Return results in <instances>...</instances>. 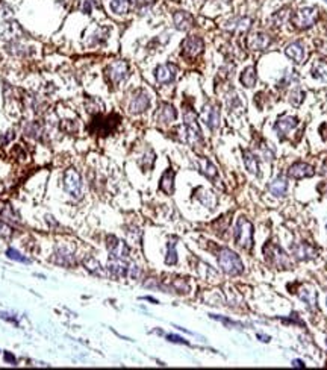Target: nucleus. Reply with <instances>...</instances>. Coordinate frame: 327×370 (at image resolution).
Masks as SVG:
<instances>
[{"instance_id": "nucleus-2", "label": "nucleus", "mask_w": 327, "mask_h": 370, "mask_svg": "<svg viewBox=\"0 0 327 370\" xmlns=\"http://www.w3.org/2000/svg\"><path fill=\"white\" fill-rule=\"evenodd\" d=\"M218 266L221 267L226 275L230 276H238L241 273H244V264L240 258V255H237L230 249H221L218 254Z\"/></svg>"}, {"instance_id": "nucleus-5", "label": "nucleus", "mask_w": 327, "mask_h": 370, "mask_svg": "<svg viewBox=\"0 0 327 370\" xmlns=\"http://www.w3.org/2000/svg\"><path fill=\"white\" fill-rule=\"evenodd\" d=\"M64 187L73 199L82 197V178L74 168H69L64 175Z\"/></svg>"}, {"instance_id": "nucleus-31", "label": "nucleus", "mask_w": 327, "mask_h": 370, "mask_svg": "<svg viewBox=\"0 0 327 370\" xmlns=\"http://www.w3.org/2000/svg\"><path fill=\"white\" fill-rule=\"evenodd\" d=\"M303 99H305V92L302 90H294L290 94V102L293 107H298V105L303 102Z\"/></svg>"}, {"instance_id": "nucleus-3", "label": "nucleus", "mask_w": 327, "mask_h": 370, "mask_svg": "<svg viewBox=\"0 0 327 370\" xmlns=\"http://www.w3.org/2000/svg\"><path fill=\"white\" fill-rule=\"evenodd\" d=\"M264 255H265V261L274 269H291L293 267V262H291L290 257L285 254V250L273 241H267V244L264 246Z\"/></svg>"}, {"instance_id": "nucleus-8", "label": "nucleus", "mask_w": 327, "mask_h": 370, "mask_svg": "<svg viewBox=\"0 0 327 370\" xmlns=\"http://www.w3.org/2000/svg\"><path fill=\"white\" fill-rule=\"evenodd\" d=\"M150 107V97L144 90H138L135 94L130 99L129 103V112L132 114H141Z\"/></svg>"}, {"instance_id": "nucleus-45", "label": "nucleus", "mask_w": 327, "mask_h": 370, "mask_svg": "<svg viewBox=\"0 0 327 370\" xmlns=\"http://www.w3.org/2000/svg\"><path fill=\"white\" fill-rule=\"evenodd\" d=\"M326 229H327V223H326Z\"/></svg>"}, {"instance_id": "nucleus-18", "label": "nucleus", "mask_w": 327, "mask_h": 370, "mask_svg": "<svg viewBox=\"0 0 327 370\" xmlns=\"http://www.w3.org/2000/svg\"><path fill=\"white\" fill-rule=\"evenodd\" d=\"M271 37L264 34V32H258L255 35L250 37V39H248V47H250L252 50H265L270 44H271Z\"/></svg>"}, {"instance_id": "nucleus-16", "label": "nucleus", "mask_w": 327, "mask_h": 370, "mask_svg": "<svg viewBox=\"0 0 327 370\" xmlns=\"http://www.w3.org/2000/svg\"><path fill=\"white\" fill-rule=\"evenodd\" d=\"M203 118L205 123L207 125L209 129L215 130L220 126V110L215 105H207L203 110Z\"/></svg>"}, {"instance_id": "nucleus-4", "label": "nucleus", "mask_w": 327, "mask_h": 370, "mask_svg": "<svg viewBox=\"0 0 327 370\" xmlns=\"http://www.w3.org/2000/svg\"><path fill=\"white\" fill-rule=\"evenodd\" d=\"M293 24L298 29H308L312 28L318 20V9L315 6H305L300 8L293 16Z\"/></svg>"}, {"instance_id": "nucleus-34", "label": "nucleus", "mask_w": 327, "mask_h": 370, "mask_svg": "<svg viewBox=\"0 0 327 370\" xmlns=\"http://www.w3.org/2000/svg\"><path fill=\"white\" fill-rule=\"evenodd\" d=\"M26 134L28 135H31V137H35V138H38V135L41 134V128H40V125H36V123H31L28 128H26Z\"/></svg>"}, {"instance_id": "nucleus-33", "label": "nucleus", "mask_w": 327, "mask_h": 370, "mask_svg": "<svg viewBox=\"0 0 327 370\" xmlns=\"http://www.w3.org/2000/svg\"><path fill=\"white\" fill-rule=\"evenodd\" d=\"M155 153L152 152V150H149L146 155L142 156V161H141V166H142V168H146V170H150L152 167H153V164H155Z\"/></svg>"}, {"instance_id": "nucleus-11", "label": "nucleus", "mask_w": 327, "mask_h": 370, "mask_svg": "<svg viewBox=\"0 0 327 370\" xmlns=\"http://www.w3.org/2000/svg\"><path fill=\"white\" fill-rule=\"evenodd\" d=\"M297 125H298V118L297 117L285 115V117L279 118V120L276 122V125H274V130H276L277 137L283 140L294 128H297Z\"/></svg>"}, {"instance_id": "nucleus-35", "label": "nucleus", "mask_w": 327, "mask_h": 370, "mask_svg": "<svg viewBox=\"0 0 327 370\" xmlns=\"http://www.w3.org/2000/svg\"><path fill=\"white\" fill-rule=\"evenodd\" d=\"M6 255H8L11 259L21 261V262H29V259H28V258H24L20 252H17L16 249H8V250H6Z\"/></svg>"}, {"instance_id": "nucleus-28", "label": "nucleus", "mask_w": 327, "mask_h": 370, "mask_svg": "<svg viewBox=\"0 0 327 370\" xmlns=\"http://www.w3.org/2000/svg\"><path fill=\"white\" fill-rule=\"evenodd\" d=\"M199 191H200L202 194H197V199H199V201H200L205 206L214 208V206H215V204H217L215 196H214L211 191H206V190H203V188H199Z\"/></svg>"}, {"instance_id": "nucleus-14", "label": "nucleus", "mask_w": 327, "mask_h": 370, "mask_svg": "<svg viewBox=\"0 0 327 370\" xmlns=\"http://www.w3.org/2000/svg\"><path fill=\"white\" fill-rule=\"evenodd\" d=\"M176 117H177V112L173 105L170 103H161L158 107V111L155 114V118L158 123H172L176 120Z\"/></svg>"}, {"instance_id": "nucleus-32", "label": "nucleus", "mask_w": 327, "mask_h": 370, "mask_svg": "<svg viewBox=\"0 0 327 370\" xmlns=\"http://www.w3.org/2000/svg\"><path fill=\"white\" fill-rule=\"evenodd\" d=\"M2 217H5L6 220H9V222H12V223H18L20 222V217H18V214H16L14 213V209H12V206H5V209L2 211Z\"/></svg>"}, {"instance_id": "nucleus-21", "label": "nucleus", "mask_w": 327, "mask_h": 370, "mask_svg": "<svg viewBox=\"0 0 327 370\" xmlns=\"http://www.w3.org/2000/svg\"><path fill=\"white\" fill-rule=\"evenodd\" d=\"M242 160H244V164H245V168L250 171V173L253 175H260L259 171V163H258V158L253 152L250 150H244L242 152Z\"/></svg>"}, {"instance_id": "nucleus-12", "label": "nucleus", "mask_w": 327, "mask_h": 370, "mask_svg": "<svg viewBox=\"0 0 327 370\" xmlns=\"http://www.w3.org/2000/svg\"><path fill=\"white\" fill-rule=\"evenodd\" d=\"M315 175V170L308 163H294L290 168H288V176L293 179H305V178H312Z\"/></svg>"}, {"instance_id": "nucleus-39", "label": "nucleus", "mask_w": 327, "mask_h": 370, "mask_svg": "<svg viewBox=\"0 0 327 370\" xmlns=\"http://www.w3.org/2000/svg\"><path fill=\"white\" fill-rule=\"evenodd\" d=\"M283 322H293V323H297V325H303V322L300 320V317H298V314H297V313L291 314L290 319H283Z\"/></svg>"}, {"instance_id": "nucleus-27", "label": "nucleus", "mask_w": 327, "mask_h": 370, "mask_svg": "<svg viewBox=\"0 0 327 370\" xmlns=\"http://www.w3.org/2000/svg\"><path fill=\"white\" fill-rule=\"evenodd\" d=\"M84 266L86 270H89L91 273H94L97 276H104V272H103V267L100 266V262L97 259H94L93 257H88L84 259Z\"/></svg>"}, {"instance_id": "nucleus-44", "label": "nucleus", "mask_w": 327, "mask_h": 370, "mask_svg": "<svg viewBox=\"0 0 327 370\" xmlns=\"http://www.w3.org/2000/svg\"><path fill=\"white\" fill-rule=\"evenodd\" d=\"M142 2H144V3H153L155 0H142Z\"/></svg>"}, {"instance_id": "nucleus-43", "label": "nucleus", "mask_w": 327, "mask_h": 370, "mask_svg": "<svg viewBox=\"0 0 327 370\" xmlns=\"http://www.w3.org/2000/svg\"><path fill=\"white\" fill-rule=\"evenodd\" d=\"M258 338H260V341H264V343L270 341V337H268V335H264V334H258Z\"/></svg>"}, {"instance_id": "nucleus-22", "label": "nucleus", "mask_w": 327, "mask_h": 370, "mask_svg": "<svg viewBox=\"0 0 327 370\" xmlns=\"http://www.w3.org/2000/svg\"><path fill=\"white\" fill-rule=\"evenodd\" d=\"M159 188L165 193V194H173L174 191V171L172 168H168L165 173L161 178V184Z\"/></svg>"}, {"instance_id": "nucleus-38", "label": "nucleus", "mask_w": 327, "mask_h": 370, "mask_svg": "<svg viewBox=\"0 0 327 370\" xmlns=\"http://www.w3.org/2000/svg\"><path fill=\"white\" fill-rule=\"evenodd\" d=\"M167 340L168 341H173V343H180V345H188V341H185L182 337H177V335H167Z\"/></svg>"}, {"instance_id": "nucleus-20", "label": "nucleus", "mask_w": 327, "mask_h": 370, "mask_svg": "<svg viewBox=\"0 0 327 370\" xmlns=\"http://www.w3.org/2000/svg\"><path fill=\"white\" fill-rule=\"evenodd\" d=\"M268 191L276 196V197H280V196H285L286 191H288V181L283 178V176H279L274 179L270 185H268Z\"/></svg>"}, {"instance_id": "nucleus-19", "label": "nucleus", "mask_w": 327, "mask_h": 370, "mask_svg": "<svg viewBox=\"0 0 327 370\" xmlns=\"http://www.w3.org/2000/svg\"><path fill=\"white\" fill-rule=\"evenodd\" d=\"M173 20H174V24H176V28L179 31H188V29H191V26L194 23L192 16L189 14V12H187V11H177V12H174Z\"/></svg>"}, {"instance_id": "nucleus-37", "label": "nucleus", "mask_w": 327, "mask_h": 370, "mask_svg": "<svg viewBox=\"0 0 327 370\" xmlns=\"http://www.w3.org/2000/svg\"><path fill=\"white\" fill-rule=\"evenodd\" d=\"M285 17H286V12H285V9H282V11L276 12V14L273 16V20L276 24H282L285 21Z\"/></svg>"}, {"instance_id": "nucleus-26", "label": "nucleus", "mask_w": 327, "mask_h": 370, "mask_svg": "<svg viewBox=\"0 0 327 370\" xmlns=\"http://www.w3.org/2000/svg\"><path fill=\"white\" fill-rule=\"evenodd\" d=\"M199 164H200L202 173H203L207 179H215V178H217V168H215V166H214L211 161L206 160V158H202V160L199 161Z\"/></svg>"}, {"instance_id": "nucleus-24", "label": "nucleus", "mask_w": 327, "mask_h": 370, "mask_svg": "<svg viewBox=\"0 0 327 370\" xmlns=\"http://www.w3.org/2000/svg\"><path fill=\"white\" fill-rule=\"evenodd\" d=\"M109 6L115 14H127L134 6V0H112Z\"/></svg>"}, {"instance_id": "nucleus-36", "label": "nucleus", "mask_w": 327, "mask_h": 370, "mask_svg": "<svg viewBox=\"0 0 327 370\" xmlns=\"http://www.w3.org/2000/svg\"><path fill=\"white\" fill-rule=\"evenodd\" d=\"M12 235V229L9 224H6L5 222L0 220V237H3V239H9V237Z\"/></svg>"}, {"instance_id": "nucleus-9", "label": "nucleus", "mask_w": 327, "mask_h": 370, "mask_svg": "<svg viewBox=\"0 0 327 370\" xmlns=\"http://www.w3.org/2000/svg\"><path fill=\"white\" fill-rule=\"evenodd\" d=\"M291 252L297 261H309L318 257V250L308 243H294L291 246Z\"/></svg>"}, {"instance_id": "nucleus-41", "label": "nucleus", "mask_w": 327, "mask_h": 370, "mask_svg": "<svg viewBox=\"0 0 327 370\" xmlns=\"http://www.w3.org/2000/svg\"><path fill=\"white\" fill-rule=\"evenodd\" d=\"M320 132H321L323 138H324V140H327V125H323V126L320 128Z\"/></svg>"}, {"instance_id": "nucleus-15", "label": "nucleus", "mask_w": 327, "mask_h": 370, "mask_svg": "<svg viewBox=\"0 0 327 370\" xmlns=\"http://www.w3.org/2000/svg\"><path fill=\"white\" fill-rule=\"evenodd\" d=\"M285 54H286L288 58L293 59L295 64H302L305 61V58H306V50H305L303 44L298 43V41L288 44L286 49H285Z\"/></svg>"}, {"instance_id": "nucleus-1", "label": "nucleus", "mask_w": 327, "mask_h": 370, "mask_svg": "<svg viewBox=\"0 0 327 370\" xmlns=\"http://www.w3.org/2000/svg\"><path fill=\"white\" fill-rule=\"evenodd\" d=\"M233 239L241 249L250 250L253 247V223L247 217L241 216L235 224Z\"/></svg>"}, {"instance_id": "nucleus-10", "label": "nucleus", "mask_w": 327, "mask_h": 370, "mask_svg": "<svg viewBox=\"0 0 327 370\" xmlns=\"http://www.w3.org/2000/svg\"><path fill=\"white\" fill-rule=\"evenodd\" d=\"M203 39L199 37H188L187 39H184L182 43V54L188 58H195L199 56L203 52Z\"/></svg>"}, {"instance_id": "nucleus-40", "label": "nucleus", "mask_w": 327, "mask_h": 370, "mask_svg": "<svg viewBox=\"0 0 327 370\" xmlns=\"http://www.w3.org/2000/svg\"><path fill=\"white\" fill-rule=\"evenodd\" d=\"M5 360H6V361H9L11 364H16V363H17V361H16V358H14V355H11V353H8V352L5 353Z\"/></svg>"}, {"instance_id": "nucleus-23", "label": "nucleus", "mask_w": 327, "mask_h": 370, "mask_svg": "<svg viewBox=\"0 0 327 370\" xmlns=\"http://www.w3.org/2000/svg\"><path fill=\"white\" fill-rule=\"evenodd\" d=\"M241 84L245 87V88H252L255 87L256 81H258V76H256V69L253 67V65H250V67L244 69V72L241 73Z\"/></svg>"}, {"instance_id": "nucleus-13", "label": "nucleus", "mask_w": 327, "mask_h": 370, "mask_svg": "<svg viewBox=\"0 0 327 370\" xmlns=\"http://www.w3.org/2000/svg\"><path fill=\"white\" fill-rule=\"evenodd\" d=\"M176 72H177L176 65H173V64H162V65H158V67H156L155 77H156V81H158L159 84L165 85V84H170V82L174 81Z\"/></svg>"}, {"instance_id": "nucleus-6", "label": "nucleus", "mask_w": 327, "mask_h": 370, "mask_svg": "<svg viewBox=\"0 0 327 370\" xmlns=\"http://www.w3.org/2000/svg\"><path fill=\"white\" fill-rule=\"evenodd\" d=\"M106 76L112 84H120L129 76V65L124 61H115L106 69Z\"/></svg>"}, {"instance_id": "nucleus-42", "label": "nucleus", "mask_w": 327, "mask_h": 370, "mask_svg": "<svg viewBox=\"0 0 327 370\" xmlns=\"http://www.w3.org/2000/svg\"><path fill=\"white\" fill-rule=\"evenodd\" d=\"M293 367H305V363L302 360H294L293 361Z\"/></svg>"}, {"instance_id": "nucleus-17", "label": "nucleus", "mask_w": 327, "mask_h": 370, "mask_svg": "<svg viewBox=\"0 0 327 370\" xmlns=\"http://www.w3.org/2000/svg\"><path fill=\"white\" fill-rule=\"evenodd\" d=\"M129 264H126L121 258H111L108 264V270L115 278H126L129 276Z\"/></svg>"}, {"instance_id": "nucleus-25", "label": "nucleus", "mask_w": 327, "mask_h": 370, "mask_svg": "<svg viewBox=\"0 0 327 370\" xmlns=\"http://www.w3.org/2000/svg\"><path fill=\"white\" fill-rule=\"evenodd\" d=\"M298 296H300V299H302V300L306 303L308 308L313 310V308L317 307V295H315V292H313V290H310V288H303V290H300Z\"/></svg>"}, {"instance_id": "nucleus-30", "label": "nucleus", "mask_w": 327, "mask_h": 370, "mask_svg": "<svg viewBox=\"0 0 327 370\" xmlns=\"http://www.w3.org/2000/svg\"><path fill=\"white\" fill-rule=\"evenodd\" d=\"M165 262L168 266H174L177 262V254H176V240H170L168 241V249H167V257H165Z\"/></svg>"}, {"instance_id": "nucleus-7", "label": "nucleus", "mask_w": 327, "mask_h": 370, "mask_svg": "<svg viewBox=\"0 0 327 370\" xmlns=\"http://www.w3.org/2000/svg\"><path fill=\"white\" fill-rule=\"evenodd\" d=\"M106 247H108V250H109V254H111L112 258H121V259H124L130 254L129 246L123 240L117 239V237H114V235H109L108 239H106Z\"/></svg>"}, {"instance_id": "nucleus-29", "label": "nucleus", "mask_w": 327, "mask_h": 370, "mask_svg": "<svg viewBox=\"0 0 327 370\" xmlns=\"http://www.w3.org/2000/svg\"><path fill=\"white\" fill-rule=\"evenodd\" d=\"M55 262H58L59 266H73L74 264V259H73V255L65 252V250H58L56 252V257H55Z\"/></svg>"}]
</instances>
